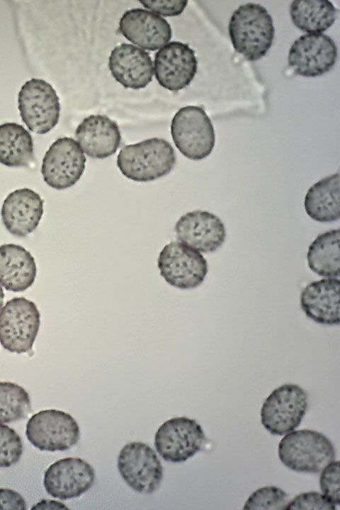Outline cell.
<instances>
[{"label": "cell", "instance_id": "obj_14", "mask_svg": "<svg viewBox=\"0 0 340 510\" xmlns=\"http://www.w3.org/2000/svg\"><path fill=\"white\" fill-rule=\"evenodd\" d=\"M197 68L194 50L181 42L166 44L154 56L156 79L161 86L169 91H179L189 85Z\"/></svg>", "mask_w": 340, "mask_h": 510}, {"label": "cell", "instance_id": "obj_18", "mask_svg": "<svg viewBox=\"0 0 340 510\" xmlns=\"http://www.w3.org/2000/svg\"><path fill=\"white\" fill-rule=\"evenodd\" d=\"M44 201L35 191L23 188L10 193L4 199L1 216L11 234L25 237L38 226L43 215Z\"/></svg>", "mask_w": 340, "mask_h": 510}, {"label": "cell", "instance_id": "obj_20", "mask_svg": "<svg viewBox=\"0 0 340 510\" xmlns=\"http://www.w3.org/2000/svg\"><path fill=\"white\" fill-rule=\"evenodd\" d=\"M340 280L323 278L310 283L302 290L300 307L305 315L324 325H339Z\"/></svg>", "mask_w": 340, "mask_h": 510}, {"label": "cell", "instance_id": "obj_13", "mask_svg": "<svg viewBox=\"0 0 340 510\" xmlns=\"http://www.w3.org/2000/svg\"><path fill=\"white\" fill-rule=\"evenodd\" d=\"M337 59L334 41L323 33L301 35L292 44L288 57V65L295 74L316 77L328 72Z\"/></svg>", "mask_w": 340, "mask_h": 510}, {"label": "cell", "instance_id": "obj_21", "mask_svg": "<svg viewBox=\"0 0 340 510\" xmlns=\"http://www.w3.org/2000/svg\"><path fill=\"white\" fill-rule=\"evenodd\" d=\"M75 137L83 152L94 159L113 155L121 141L117 123L104 115L85 118L76 128Z\"/></svg>", "mask_w": 340, "mask_h": 510}, {"label": "cell", "instance_id": "obj_10", "mask_svg": "<svg viewBox=\"0 0 340 510\" xmlns=\"http://www.w3.org/2000/svg\"><path fill=\"white\" fill-rule=\"evenodd\" d=\"M118 469L130 487L140 493H152L163 478V468L157 455L142 442H130L122 448Z\"/></svg>", "mask_w": 340, "mask_h": 510}, {"label": "cell", "instance_id": "obj_11", "mask_svg": "<svg viewBox=\"0 0 340 510\" xmlns=\"http://www.w3.org/2000/svg\"><path fill=\"white\" fill-rule=\"evenodd\" d=\"M86 161L84 153L75 140L67 137L58 138L42 159L41 173L44 181L57 190L70 188L84 174Z\"/></svg>", "mask_w": 340, "mask_h": 510}, {"label": "cell", "instance_id": "obj_3", "mask_svg": "<svg viewBox=\"0 0 340 510\" xmlns=\"http://www.w3.org/2000/svg\"><path fill=\"white\" fill-rule=\"evenodd\" d=\"M278 457L288 468L298 472L318 473L334 460L336 451L324 434L311 429L292 431L278 444Z\"/></svg>", "mask_w": 340, "mask_h": 510}, {"label": "cell", "instance_id": "obj_35", "mask_svg": "<svg viewBox=\"0 0 340 510\" xmlns=\"http://www.w3.org/2000/svg\"><path fill=\"white\" fill-rule=\"evenodd\" d=\"M4 298V290H3L2 287H1V284H0V311H1V308H2V306H3Z\"/></svg>", "mask_w": 340, "mask_h": 510}, {"label": "cell", "instance_id": "obj_5", "mask_svg": "<svg viewBox=\"0 0 340 510\" xmlns=\"http://www.w3.org/2000/svg\"><path fill=\"white\" fill-rule=\"evenodd\" d=\"M40 325L36 305L25 298L8 300L0 311V343L12 353L30 351Z\"/></svg>", "mask_w": 340, "mask_h": 510}, {"label": "cell", "instance_id": "obj_19", "mask_svg": "<svg viewBox=\"0 0 340 510\" xmlns=\"http://www.w3.org/2000/svg\"><path fill=\"white\" fill-rule=\"evenodd\" d=\"M108 67L113 78L125 88L143 89L152 80L154 67L149 53L132 44L114 47Z\"/></svg>", "mask_w": 340, "mask_h": 510}, {"label": "cell", "instance_id": "obj_25", "mask_svg": "<svg viewBox=\"0 0 340 510\" xmlns=\"http://www.w3.org/2000/svg\"><path fill=\"white\" fill-rule=\"evenodd\" d=\"M338 10L327 0L293 1L290 15L293 24L308 33H322L335 22Z\"/></svg>", "mask_w": 340, "mask_h": 510}, {"label": "cell", "instance_id": "obj_30", "mask_svg": "<svg viewBox=\"0 0 340 510\" xmlns=\"http://www.w3.org/2000/svg\"><path fill=\"white\" fill-rule=\"evenodd\" d=\"M286 510H335L336 505L322 493L307 492L290 500Z\"/></svg>", "mask_w": 340, "mask_h": 510}, {"label": "cell", "instance_id": "obj_6", "mask_svg": "<svg viewBox=\"0 0 340 510\" xmlns=\"http://www.w3.org/2000/svg\"><path fill=\"white\" fill-rule=\"evenodd\" d=\"M307 405L308 396L302 387L283 384L265 399L261 409V424L271 434H286L300 424Z\"/></svg>", "mask_w": 340, "mask_h": 510}, {"label": "cell", "instance_id": "obj_7", "mask_svg": "<svg viewBox=\"0 0 340 510\" xmlns=\"http://www.w3.org/2000/svg\"><path fill=\"white\" fill-rule=\"evenodd\" d=\"M18 107L23 122L37 134L47 133L60 119L59 97L52 85L41 79L32 78L22 86Z\"/></svg>", "mask_w": 340, "mask_h": 510}, {"label": "cell", "instance_id": "obj_8", "mask_svg": "<svg viewBox=\"0 0 340 510\" xmlns=\"http://www.w3.org/2000/svg\"><path fill=\"white\" fill-rule=\"evenodd\" d=\"M157 266L168 284L181 290L197 288L208 273V263L204 256L196 249L177 241L164 246L159 254Z\"/></svg>", "mask_w": 340, "mask_h": 510}, {"label": "cell", "instance_id": "obj_9", "mask_svg": "<svg viewBox=\"0 0 340 510\" xmlns=\"http://www.w3.org/2000/svg\"><path fill=\"white\" fill-rule=\"evenodd\" d=\"M26 436L41 450H65L79 439L76 421L68 413L57 409L42 410L33 415L26 424Z\"/></svg>", "mask_w": 340, "mask_h": 510}, {"label": "cell", "instance_id": "obj_29", "mask_svg": "<svg viewBox=\"0 0 340 510\" xmlns=\"http://www.w3.org/2000/svg\"><path fill=\"white\" fill-rule=\"evenodd\" d=\"M23 453V443L17 432L0 423V468L17 463Z\"/></svg>", "mask_w": 340, "mask_h": 510}, {"label": "cell", "instance_id": "obj_24", "mask_svg": "<svg viewBox=\"0 0 340 510\" xmlns=\"http://www.w3.org/2000/svg\"><path fill=\"white\" fill-rule=\"evenodd\" d=\"M33 140L21 125H0V164L8 167L28 166L33 159Z\"/></svg>", "mask_w": 340, "mask_h": 510}, {"label": "cell", "instance_id": "obj_32", "mask_svg": "<svg viewBox=\"0 0 340 510\" xmlns=\"http://www.w3.org/2000/svg\"><path fill=\"white\" fill-rule=\"evenodd\" d=\"M145 8L164 16L180 15L188 4V1H140Z\"/></svg>", "mask_w": 340, "mask_h": 510}, {"label": "cell", "instance_id": "obj_16", "mask_svg": "<svg viewBox=\"0 0 340 510\" xmlns=\"http://www.w3.org/2000/svg\"><path fill=\"white\" fill-rule=\"evenodd\" d=\"M174 230L180 242L203 253L217 250L226 237L222 220L217 215L203 210L184 214L176 223Z\"/></svg>", "mask_w": 340, "mask_h": 510}, {"label": "cell", "instance_id": "obj_2", "mask_svg": "<svg viewBox=\"0 0 340 510\" xmlns=\"http://www.w3.org/2000/svg\"><path fill=\"white\" fill-rule=\"evenodd\" d=\"M175 164L176 154L171 144L157 137L126 145L117 157L120 172L137 182H148L163 177Z\"/></svg>", "mask_w": 340, "mask_h": 510}, {"label": "cell", "instance_id": "obj_1", "mask_svg": "<svg viewBox=\"0 0 340 510\" xmlns=\"http://www.w3.org/2000/svg\"><path fill=\"white\" fill-rule=\"evenodd\" d=\"M228 31L234 50L252 62L267 53L275 35L271 16L266 8L255 3L240 5L233 12Z\"/></svg>", "mask_w": 340, "mask_h": 510}, {"label": "cell", "instance_id": "obj_23", "mask_svg": "<svg viewBox=\"0 0 340 510\" xmlns=\"http://www.w3.org/2000/svg\"><path fill=\"white\" fill-rule=\"evenodd\" d=\"M307 214L319 222H332L340 217L339 174L327 176L312 185L304 200Z\"/></svg>", "mask_w": 340, "mask_h": 510}, {"label": "cell", "instance_id": "obj_17", "mask_svg": "<svg viewBox=\"0 0 340 510\" xmlns=\"http://www.w3.org/2000/svg\"><path fill=\"white\" fill-rule=\"evenodd\" d=\"M123 35L139 47L154 51L167 44L171 38V28L159 15L143 8L126 11L119 21Z\"/></svg>", "mask_w": 340, "mask_h": 510}, {"label": "cell", "instance_id": "obj_15", "mask_svg": "<svg viewBox=\"0 0 340 510\" xmlns=\"http://www.w3.org/2000/svg\"><path fill=\"white\" fill-rule=\"evenodd\" d=\"M95 480L92 466L80 458L68 457L57 460L45 471L44 487L55 498L66 500L87 491Z\"/></svg>", "mask_w": 340, "mask_h": 510}, {"label": "cell", "instance_id": "obj_33", "mask_svg": "<svg viewBox=\"0 0 340 510\" xmlns=\"http://www.w3.org/2000/svg\"><path fill=\"white\" fill-rule=\"evenodd\" d=\"M0 509L25 510L26 504L18 492L8 488H0Z\"/></svg>", "mask_w": 340, "mask_h": 510}, {"label": "cell", "instance_id": "obj_4", "mask_svg": "<svg viewBox=\"0 0 340 510\" xmlns=\"http://www.w3.org/2000/svg\"><path fill=\"white\" fill-rule=\"evenodd\" d=\"M171 133L180 152L191 160L205 159L215 146L213 125L200 106H187L180 108L171 120Z\"/></svg>", "mask_w": 340, "mask_h": 510}, {"label": "cell", "instance_id": "obj_34", "mask_svg": "<svg viewBox=\"0 0 340 510\" xmlns=\"http://www.w3.org/2000/svg\"><path fill=\"white\" fill-rule=\"evenodd\" d=\"M67 509V507L59 502L42 499L31 508V509Z\"/></svg>", "mask_w": 340, "mask_h": 510}, {"label": "cell", "instance_id": "obj_28", "mask_svg": "<svg viewBox=\"0 0 340 510\" xmlns=\"http://www.w3.org/2000/svg\"><path fill=\"white\" fill-rule=\"evenodd\" d=\"M290 502L288 494L276 486H265L254 491L246 501L243 509L282 510Z\"/></svg>", "mask_w": 340, "mask_h": 510}, {"label": "cell", "instance_id": "obj_22", "mask_svg": "<svg viewBox=\"0 0 340 510\" xmlns=\"http://www.w3.org/2000/svg\"><path fill=\"white\" fill-rule=\"evenodd\" d=\"M37 267L34 257L21 245L0 246V284L7 290L22 292L35 280Z\"/></svg>", "mask_w": 340, "mask_h": 510}, {"label": "cell", "instance_id": "obj_27", "mask_svg": "<svg viewBox=\"0 0 340 510\" xmlns=\"http://www.w3.org/2000/svg\"><path fill=\"white\" fill-rule=\"evenodd\" d=\"M30 409L29 394L23 387L11 382H0V423L24 419Z\"/></svg>", "mask_w": 340, "mask_h": 510}, {"label": "cell", "instance_id": "obj_26", "mask_svg": "<svg viewBox=\"0 0 340 510\" xmlns=\"http://www.w3.org/2000/svg\"><path fill=\"white\" fill-rule=\"evenodd\" d=\"M339 229L319 234L307 254L309 268L320 276L336 278L340 275Z\"/></svg>", "mask_w": 340, "mask_h": 510}, {"label": "cell", "instance_id": "obj_12", "mask_svg": "<svg viewBox=\"0 0 340 510\" xmlns=\"http://www.w3.org/2000/svg\"><path fill=\"white\" fill-rule=\"evenodd\" d=\"M205 441L201 426L186 416L174 417L164 421L154 436V446L164 460L181 463L198 452Z\"/></svg>", "mask_w": 340, "mask_h": 510}, {"label": "cell", "instance_id": "obj_31", "mask_svg": "<svg viewBox=\"0 0 340 510\" xmlns=\"http://www.w3.org/2000/svg\"><path fill=\"white\" fill-rule=\"evenodd\" d=\"M320 472L319 487L322 494L336 506L339 505V462L332 461Z\"/></svg>", "mask_w": 340, "mask_h": 510}]
</instances>
